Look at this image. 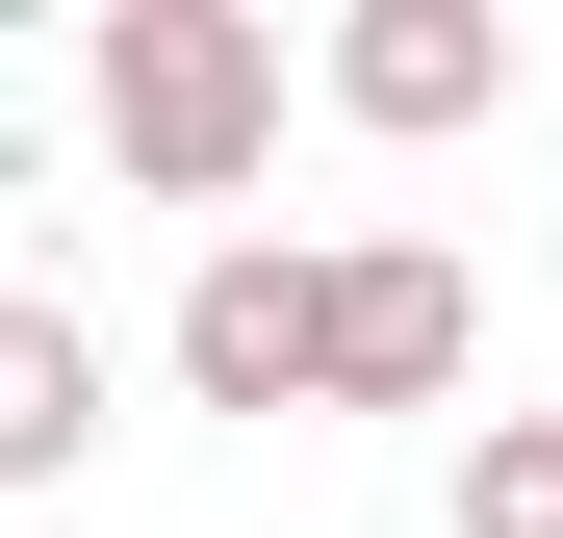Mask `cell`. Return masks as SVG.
Returning a JSON list of instances; mask_svg holds the SVG:
<instances>
[{"mask_svg":"<svg viewBox=\"0 0 563 538\" xmlns=\"http://www.w3.org/2000/svg\"><path fill=\"white\" fill-rule=\"evenodd\" d=\"M77 103H103V179H129V206H256V154H282V26H256V0H103Z\"/></svg>","mask_w":563,"mask_h":538,"instance_id":"1","label":"cell"},{"mask_svg":"<svg viewBox=\"0 0 563 538\" xmlns=\"http://www.w3.org/2000/svg\"><path fill=\"white\" fill-rule=\"evenodd\" d=\"M179 385H206V410H333V256L231 231L206 283H179Z\"/></svg>","mask_w":563,"mask_h":538,"instance_id":"2","label":"cell"},{"mask_svg":"<svg viewBox=\"0 0 563 538\" xmlns=\"http://www.w3.org/2000/svg\"><path fill=\"white\" fill-rule=\"evenodd\" d=\"M461 359H487V283L435 231H358L333 256V410H461Z\"/></svg>","mask_w":563,"mask_h":538,"instance_id":"3","label":"cell"},{"mask_svg":"<svg viewBox=\"0 0 563 538\" xmlns=\"http://www.w3.org/2000/svg\"><path fill=\"white\" fill-rule=\"evenodd\" d=\"M333 103L358 129H512V26H487V0H358V26H333Z\"/></svg>","mask_w":563,"mask_h":538,"instance_id":"4","label":"cell"},{"mask_svg":"<svg viewBox=\"0 0 563 538\" xmlns=\"http://www.w3.org/2000/svg\"><path fill=\"white\" fill-rule=\"evenodd\" d=\"M77 462H103V333L52 283H0V487H77Z\"/></svg>","mask_w":563,"mask_h":538,"instance_id":"5","label":"cell"},{"mask_svg":"<svg viewBox=\"0 0 563 538\" xmlns=\"http://www.w3.org/2000/svg\"><path fill=\"white\" fill-rule=\"evenodd\" d=\"M461 538H563V410H487V436H461Z\"/></svg>","mask_w":563,"mask_h":538,"instance_id":"6","label":"cell"}]
</instances>
